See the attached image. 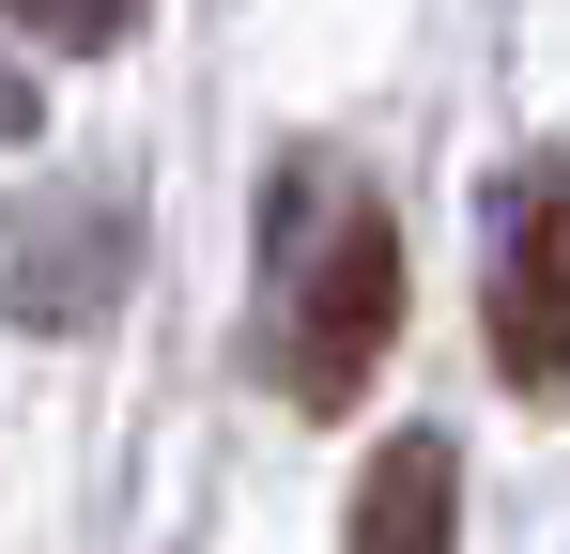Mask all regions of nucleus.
I'll list each match as a JSON object with an SVG mask.
<instances>
[{
	"label": "nucleus",
	"instance_id": "20e7f679",
	"mask_svg": "<svg viewBox=\"0 0 570 554\" xmlns=\"http://www.w3.org/2000/svg\"><path fill=\"white\" fill-rule=\"evenodd\" d=\"M0 16H16L31 47H62V62H94V47H124V31H139V0H0Z\"/></svg>",
	"mask_w": 570,
	"mask_h": 554
},
{
	"label": "nucleus",
	"instance_id": "f03ea898",
	"mask_svg": "<svg viewBox=\"0 0 570 554\" xmlns=\"http://www.w3.org/2000/svg\"><path fill=\"white\" fill-rule=\"evenodd\" d=\"M478 324H493V369L524 385V400H556L570 385V155L509 185V231H493V293H478Z\"/></svg>",
	"mask_w": 570,
	"mask_h": 554
},
{
	"label": "nucleus",
	"instance_id": "7ed1b4c3",
	"mask_svg": "<svg viewBox=\"0 0 570 554\" xmlns=\"http://www.w3.org/2000/svg\"><path fill=\"white\" fill-rule=\"evenodd\" d=\"M340 554H463V447L448 432H385L355 477V540Z\"/></svg>",
	"mask_w": 570,
	"mask_h": 554
},
{
	"label": "nucleus",
	"instance_id": "f257e3e1",
	"mask_svg": "<svg viewBox=\"0 0 570 554\" xmlns=\"http://www.w3.org/2000/svg\"><path fill=\"white\" fill-rule=\"evenodd\" d=\"M278 185L293 200H278V339H263V369L308 416H355L385 339H401V231L340 170H278Z\"/></svg>",
	"mask_w": 570,
	"mask_h": 554
}]
</instances>
